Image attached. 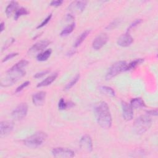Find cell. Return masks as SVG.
Returning a JSON list of instances; mask_svg holds the SVG:
<instances>
[{"label":"cell","instance_id":"1","mask_svg":"<svg viewBox=\"0 0 158 158\" xmlns=\"http://www.w3.org/2000/svg\"><path fill=\"white\" fill-rule=\"evenodd\" d=\"M96 120L98 125L102 128L108 129L112 125V117L107 102H99L94 109Z\"/></svg>","mask_w":158,"mask_h":158},{"label":"cell","instance_id":"2","mask_svg":"<svg viewBox=\"0 0 158 158\" xmlns=\"http://www.w3.org/2000/svg\"><path fill=\"white\" fill-rule=\"evenodd\" d=\"M25 71L23 69H15L12 67L6 72V74L4 73V75L1 76V86L4 87L10 86L25 76Z\"/></svg>","mask_w":158,"mask_h":158},{"label":"cell","instance_id":"3","mask_svg":"<svg viewBox=\"0 0 158 158\" xmlns=\"http://www.w3.org/2000/svg\"><path fill=\"white\" fill-rule=\"evenodd\" d=\"M152 119L149 115H142L138 117L133 123L134 131L138 135L145 133L151 127Z\"/></svg>","mask_w":158,"mask_h":158},{"label":"cell","instance_id":"4","mask_svg":"<svg viewBox=\"0 0 158 158\" xmlns=\"http://www.w3.org/2000/svg\"><path fill=\"white\" fill-rule=\"evenodd\" d=\"M47 135L43 131H38L24 139V144L28 148H36L41 146L46 139Z\"/></svg>","mask_w":158,"mask_h":158},{"label":"cell","instance_id":"5","mask_svg":"<svg viewBox=\"0 0 158 158\" xmlns=\"http://www.w3.org/2000/svg\"><path fill=\"white\" fill-rule=\"evenodd\" d=\"M127 66V63L123 60L118 61L114 63L108 69L106 75V79L107 80H110L113 77L117 75L118 73L123 71H126Z\"/></svg>","mask_w":158,"mask_h":158},{"label":"cell","instance_id":"6","mask_svg":"<svg viewBox=\"0 0 158 158\" xmlns=\"http://www.w3.org/2000/svg\"><path fill=\"white\" fill-rule=\"evenodd\" d=\"M28 112V106L27 103L22 102L19 104L15 109L12 111L11 115L13 118L17 120H21L23 118Z\"/></svg>","mask_w":158,"mask_h":158},{"label":"cell","instance_id":"7","mask_svg":"<svg viewBox=\"0 0 158 158\" xmlns=\"http://www.w3.org/2000/svg\"><path fill=\"white\" fill-rule=\"evenodd\" d=\"M52 154L55 157L62 158H70L73 157L75 156L74 152L67 148L57 147L54 148L52 150Z\"/></svg>","mask_w":158,"mask_h":158},{"label":"cell","instance_id":"8","mask_svg":"<svg viewBox=\"0 0 158 158\" xmlns=\"http://www.w3.org/2000/svg\"><path fill=\"white\" fill-rule=\"evenodd\" d=\"M109 37L105 33L99 34L93 40L92 43V47L95 50H99L102 48L107 42Z\"/></svg>","mask_w":158,"mask_h":158},{"label":"cell","instance_id":"9","mask_svg":"<svg viewBox=\"0 0 158 158\" xmlns=\"http://www.w3.org/2000/svg\"><path fill=\"white\" fill-rule=\"evenodd\" d=\"M80 149L86 152H91L93 150V142L91 138L88 135H83L80 140Z\"/></svg>","mask_w":158,"mask_h":158},{"label":"cell","instance_id":"10","mask_svg":"<svg viewBox=\"0 0 158 158\" xmlns=\"http://www.w3.org/2000/svg\"><path fill=\"white\" fill-rule=\"evenodd\" d=\"M121 105L123 117L124 119L127 121L132 120L133 118V110L130 104H128L125 101H122Z\"/></svg>","mask_w":158,"mask_h":158},{"label":"cell","instance_id":"11","mask_svg":"<svg viewBox=\"0 0 158 158\" xmlns=\"http://www.w3.org/2000/svg\"><path fill=\"white\" fill-rule=\"evenodd\" d=\"M14 128V123L10 120H4L0 123L1 136H6L9 134Z\"/></svg>","mask_w":158,"mask_h":158},{"label":"cell","instance_id":"12","mask_svg":"<svg viewBox=\"0 0 158 158\" xmlns=\"http://www.w3.org/2000/svg\"><path fill=\"white\" fill-rule=\"evenodd\" d=\"M133 41V39L128 32L122 34L117 40V43L122 47H127L130 46Z\"/></svg>","mask_w":158,"mask_h":158},{"label":"cell","instance_id":"13","mask_svg":"<svg viewBox=\"0 0 158 158\" xmlns=\"http://www.w3.org/2000/svg\"><path fill=\"white\" fill-rule=\"evenodd\" d=\"M51 43V41L49 40H41L35 44H34L28 50V52L30 53H34L40 51H42L45 49L48 45Z\"/></svg>","mask_w":158,"mask_h":158},{"label":"cell","instance_id":"14","mask_svg":"<svg viewBox=\"0 0 158 158\" xmlns=\"http://www.w3.org/2000/svg\"><path fill=\"white\" fill-rule=\"evenodd\" d=\"M46 98L45 91H39L32 96L33 103L36 106H41L43 104Z\"/></svg>","mask_w":158,"mask_h":158},{"label":"cell","instance_id":"15","mask_svg":"<svg viewBox=\"0 0 158 158\" xmlns=\"http://www.w3.org/2000/svg\"><path fill=\"white\" fill-rule=\"evenodd\" d=\"M57 75H58L57 73H55L51 75L50 76L46 78L44 80L41 81L40 83H39L36 86L39 88V87H42V86H48V85L51 84L56 80Z\"/></svg>","mask_w":158,"mask_h":158},{"label":"cell","instance_id":"16","mask_svg":"<svg viewBox=\"0 0 158 158\" xmlns=\"http://www.w3.org/2000/svg\"><path fill=\"white\" fill-rule=\"evenodd\" d=\"M18 2L16 1H11L6 9V14L7 17L11 16V15L18 9Z\"/></svg>","mask_w":158,"mask_h":158},{"label":"cell","instance_id":"17","mask_svg":"<svg viewBox=\"0 0 158 158\" xmlns=\"http://www.w3.org/2000/svg\"><path fill=\"white\" fill-rule=\"evenodd\" d=\"M87 4V2L85 1H74L73 2L70 6V9H74L75 8L77 9V10H78V12H82L86 6Z\"/></svg>","mask_w":158,"mask_h":158},{"label":"cell","instance_id":"18","mask_svg":"<svg viewBox=\"0 0 158 158\" xmlns=\"http://www.w3.org/2000/svg\"><path fill=\"white\" fill-rule=\"evenodd\" d=\"M130 105L133 108H140L142 107L145 106L144 102L143 100L140 98H135L131 100Z\"/></svg>","mask_w":158,"mask_h":158},{"label":"cell","instance_id":"19","mask_svg":"<svg viewBox=\"0 0 158 158\" xmlns=\"http://www.w3.org/2000/svg\"><path fill=\"white\" fill-rule=\"evenodd\" d=\"M51 53H52L51 49H47V50L38 54L36 56V59L38 61H45L50 57Z\"/></svg>","mask_w":158,"mask_h":158},{"label":"cell","instance_id":"20","mask_svg":"<svg viewBox=\"0 0 158 158\" xmlns=\"http://www.w3.org/2000/svg\"><path fill=\"white\" fill-rule=\"evenodd\" d=\"M89 32H90L89 30H85L83 33H81L80 35V36H78V37L77 38L75 43L74 44V46L75 48L79 46L82 43V42L85 40V38L88 36Z\"/></svg>","mask_w":158,"mask_h":158},{"label":"cell","instance_id":"21","mask_svg":"<svg viewBox=\"0 0 158 158\" xmlns=\"http://www.w3.org/2000/svg\"><path fill=\"white\" fill-rule=\"evenodd\" d=\"M99 90L102 93L109 96L114 97L115 95V91L111 87H109V86H102L99 88Z\"/></svg>","mask_w":158,"mask_h":158},{"label":"cell","instance_id":"22","mask_svg":"<svg viewBox=\"0 0 158 158\" xmlns=\"http://www.w3.org/2000/svg\"><path fill=\"white\" fill-rule=\"evenodd\" d=\"M75 22H73L71 24L67 25V27H65L60 32V35L61 36H66V35H68L69 34L71 33L74 28H75Z\"/></svg>","mask_w":158,"mask_h":158},{"label":"cell","instance_id":"23","mask_svg":"<svg viewBox=\"0 0 158 158\" xmlns=\"http://www.w3.org/2000/svg\"><path fill=\"white\" fill-rule=\"evenodd\" d=\"M143 62H144V59H136L132 60L129 64H127L126 71L130 70H131V69H134L138 65H139L140 64H141Z\"/></svg>","mask_w":158,"mask_h":158},{"label":"cell","instance_id":"24","mask_svg":"<svg viewBox=\"0 0 158 158\" xmlns=\"http://www.w3.org/2000/svg\"><path fill=\"white\" fill-rule=\"evenodd\" d=\"M29 12L28 11V10L24 7H20L19 9H18L16 12H15V15H14V19L15 20H17L20 17L22 16V15H25L28 14Z\"/></svg>","mask_w":158,"mask_h":158},{"label":"cell","instance_id":"25","mask_svg":"<svg viewBox=\"0 0 158 158\" xmlns=\"http://www.w3.org/2000/svg\"><path fill=\"white\" fill-rule=\"evenodd\" d=\"M79 79H80V74H77L75 76V77H73L70 82H69L67 84H66V85L65 86L64 89V90H69V89H70L73 85H75L76 84V83L78 81Z\"/></svg>","mask_w":158,"mask_h":158},{"label":"cell","instance_id":"26","mask_svg":"<svg viewBox=\"0 0 158 158\" xmlns=\"http://www.w3.org/2000/svg\"><path fill=\"white\" fill-rule=\"evenodd\" d=\"M68 107V104L65 102L63 98H61L58 102V108L60 110H64Z\"/></svg>","mask_w":158,"mask_h":158},{"label":"cell","instance_id":"27","mask_svg":"<svg viewBox=\"0 0 158 158\" xmlns=\"http://www.w3.org/2000/svg\"><path fill=\"white\" fill-rule=\"evenodd\" d=\"M119 23H120V20H114L112 21L110 24H109V25L106 27V28L107 30H112V29L115 28Z\"/></svg>","mask_w":158,"mask_h":158},{"label":"cell","instance_id":"28","mask_svg":"<svg viewBox=\"0 0 158 158\" xmlns=\"http://www.w3.org/2000/svg\"><path fill=\"white\" fill-rule=\"evenodd\" d=\"M51 17H52V14H49V15H48L39 25L37 26L36 28H42L43 27H44V25H46L49 22V21L51 20Z\"/></svg>","mask_w":158,"mask_h":158},{"label":"cell","instance_id":"29","mask_svg":"<svg viewBox=\"0 0 158 158\" xmlns=\"http://www.w3.org/2000/svg\"><path fill=\"white\" fill-rule=\"evenodd\" d=\"M30 84V82L29 81H27L23 82V83H22L20 86H19L17 88V89H16V90H15V92H16V93H18V92L21 91L23 89H24L25 87H27V86H28Z\"/></svg>","mask_w":158,"mask_h":158},{"label":"cell","instance_id":"30","mask_svg":"<svg viewBox=\"0 0 158 158\" xmlns=\"http://www.w3.org/2000/svg\"><path fill=\"white\" fill-rule=\"evenodd\" d=\"M141 22H142V19H136L133 23H131L129 27H128V29H127V32H128V31L130 30V29H131V28L135 27L136 26H137L138 25H139V23H141Z\"/></svg>","mask_w":158,"mask_h":158},{"label":"cell","instance_id":"31","mask_svg":"<svg viewBox=\"0 0 158 158\" xmlns=\"http://www.w3.org/2000/svg\"><path fill=\"white\" fill-rule=\"evenodd\" d=\"M50 72L49 70H44V71H42V72H38V73H36V74H35L34 75V78H41L43 76H44L45 75L48 74L49 72Z\"/></svg>","mask_w":158,"mask_h":158},{"label":"cell","instance_id":"32","mask_svg":"<svg viewBox=\"0 0 158 158\" xmlns=\"http://www.w3.org/2000/svg\"><path fill=\"white\" fill-rule=\"evenodd\" d=\"M19 54L18 53H17V52H13V53H10V54H7L3 59H2V62H6V61H7V60H10V59H12L13 57H14L15 56H17Z\"/></svg>","mask_w":158,"mask_h":158},{"label":"cell","instance_id":"33","mask_svg":"<svg viewBox=\"0 0 158 158\" xmlns=\"http://www.w3.org/2000/svg\"><path fill=\"white\" fill-rule=\"evenodd\" d=\"M14 41H15V40H14V38H10V39H9V40L4 44V45L3 46V47H2V51L6 49L11 44H12V43L14 42Z\"/></svg>","mask_w":158,"mask_h":158},{"label":"cell","instance_id":"34","mask_svg":"<svg viewBox=\"0 0 158 158\" xmlns=\"http://www.w3.org/2000/svg\"><path fill=\"white\" fill-rule=\"evenodd\" d=\"M63 2V1L62 0H56V1H52L50 2V6H55V7H57L60 6Z\"/></svg>","mask_w":158,"mask_h":158},{"label":"cell","instance_id":"35","mask_svg":"<svg viewBox=\"0 0 158 158\" xmlns=\"http://www.w3.org/2000/svg\"><path fill=\"white\" fill-rule=\"evenodd\" d=\"M148 115H154L156 116L157 115V110H148L146 112Z\"/></svg>","mask_w":158,"mask_h":158},{"label":"cell","instance_id":"36","mask_svg":"<svg viewBox=\"0 0 158 158\" xmlns=\"http://www.w3.org/2000/svg\"><path fill=\"white\" fill-rule=\"evenodd\" d=\"M4 28H5L4 22H2L0 23V31H1V33L2 32V31L4 30Z\"/></svg>","mask_w":158,"mask_h":158},{"label":"cell","instance_id":"37","mask_svg":"<svg viewBox=\"0 0 158 158\" xmlns=\"http://www.w3.org/2000/svg\"><path fill=\"white\" fill-rule=\"evenodd\" d=\"M73 19V17L71 14H68V15H67V20H71V19Z\"/></svg>","mask_w":158,"mask_h":158}]
</instances>
